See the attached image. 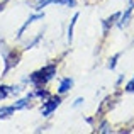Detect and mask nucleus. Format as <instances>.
I'll use <instances>...</instances> for the list:
<instances>
[{"label":"nucleus","mask_w":134,"mask_h":134,"mask_svg":"<svg viewBox=\"0 0 134 134\" xmlns=\"http://www.w3.org/2000/svg\"><path fill=\"white\" fill-rule=\"evenodd\" d=\"M43 17H44V14H34V15H31L29 19L26 20V24H24V26L19 29V34H17V37H20V36H22V34H24V31H26L27 27H29L31 24L34 22V20H37V19H43Z\"/></svg>","instance_id":"3"},{"label":"nucleus","mask_w":134,"mask_h":134,"mask_svg":"<svg viewBox=\"0 0 134 134\" xmlns=\"http://www.w3.org/2000/svg\"><path fill=\"white\" fill-rule=\"evenodd\" d=\"M126 92H129V93H134V76H132V80H129L127 82V85H126Z\"/></svg>","instance_id":"10"},{"label":"nucleus","mask_w":134,"mask_h":134,"mask_svg":"<svg viewBox=\"0 0 134 134\" xmlns=\"http://www.w3.org/2000/svg\"><path fill=\"white\" fill-rule=\"evenodd\" d=\"M132 7H134V5H131V7H129L127 10H126V14H122V15H121V20H119V27H122V29H124V27L127 26L129 22H131V14H132Z\"/></svg>","instance_id":"5"},{"label":"nucleus","mask_w":134,"mask_h":134,"mask_svg":"<svg viewBox=\"0 0 134 134\" xmlns=\"http://www.w3.org/2000/svg\"><path fill=\"white\" fill-rule=\"evenodd\" d=\"M14 90H15L14 87H5V85H3V87H0V100H2V98H5L9 93H12Z\"/></svg>","instance_id":"8"},{"label":"nucleus","mask_w":134,"mask_h":134,"mask_svg":"<svg viewBox=\"0 0 134 134\" xmlns=\"http://www.w3.org/2000/svg\"><path fill=\"white\" fill-rule=\"evenodd\" d=\"M76 19H78V14L73 15L71 22H70V26H68V41L70 43H71V39H73V29H75V26H76Z\"/></svg>","instance_id":"7"},{"label":"nucleus","mask_w":134,"mask_h":134,"mask_svg":"<svg viewBox=\"0 0 134 134\" xmlns=\"http://www.w3.org/2000/svg\"><path fill=\"white\" fill-rule=\"evenodd\" d=\"M71 87H73V80L71 78H63L61 82H59V87H58V93H66L68 90H71Z\"/></svg>","instance_id":"4"},{"label":"nucleus","mask_w":134,"mask_h":134,"mask_svg":"<svg viewBox=\"0 0 134 134\" xmlns=\"http://www.w3.org/2000/svg\"><path fill=\"white\" fill-rule=\"evenodd\" d=\"M59 104H61V98L59 97H49L43 104V107H41V114H43L44 117H49V115L59 107Z\"/></svg>","instance_id":"2"},{"label":"nucleus","mask_w":134,"mask_h":134,"mask_svg":"<svg viewBox=\"0 0 134 134\" xmlns=\"http://www.w3.org/2000/svg\"><path fill=\"white\" fill-rule=\"evenodd\" d=\"M119 56H121V54H115L114 58H112V63H109V68H110V70H114V68H115V61H117Z\"/></svg>","instance_id":"11"},{"label":"nucleus","mask_w":134,"mask_h":134,"mask_svg":"<svg viewBox=\"0 0 134 134\" xmlns=\"http://www.w3.org/2000/svg\"><path fill=\"white\" fill-rule=\"evenodd\" d=\"M82 102H83V98H76V102H75V107H76V105H80Z\"/></svg>","instance_id":"12"},{"label":"nucleus","mask_w":134,"mask_h":134,"mask_svg":"<svg viewBox=\"0 0 134 134\" xmlns=\"http://www.w3.org/2000/svg\"><path fill=\"white\" fill-rule=\"evenodd\" d=\"M119 17H121V14H114V15L112 17H109V19H105L104 22H102V26H104V32H107L109 31V27H112L114 26V22H115V19H119Z\"/></svg>","instance_id":"6"},{"label":"nucleus","mask_w":134,"mask_h":134,"mask_svg":"<svg viewBox=\"0 0 134 134\" xmlns=\"http://www.w3.org/2000/svg\"><path fill=\"white\" fill-rule=\"evenodd\" d=\"M54 75H56V65L51 63V65H46L41 70L34 71L32 75H31V82H32L36 87H43V85H46V83L49 82V80H53Z\"/></svg>","instance_id":"1"},{"label":"nucleus","mask_w":134,"mask_h":134,"mask_svg":"<svg viewBox=\"0 0 134 134\" xmlns=\"http://www.w3.org/2000/svg\"><path fill=\"white\" fill-rule=\"evenodd\" d=\"M58 5H66V7H76V0H54Z\"/></svg>","instance_id":"9"}]
</instances>
